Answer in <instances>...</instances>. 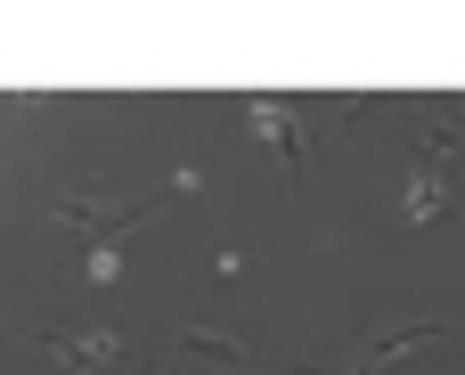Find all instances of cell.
<instances>
[{
  "label": "cell",
  "instance_id": "obj_4",
  "mask_svg": "<svg viewBox=\"0 0 465 375\" xmlns=\"http://www.w3.org/2000/svg\"><path fill=\"white\" fill-rule=\"evenodd\" d=\"M114 270H123V253H114V245H98V253H90V286H106Z\"/></svg>",
  "mask_w": 465,
  "mask_h": 375
},
{
  "label": "cell",
  "instance_id": "obj_2",
  "mask_svg": "<svg viewBox=\"0 0 465 375\" xmlns=\"http://www.w3.org/2000/svg\"><path fill=\"white\" fill-rule=\"evenodd\" d=\"M49 351H57V360H65V368H106V360H123V335H57V343H49Z\"/></svg>",
  "mask_w": 465,
  "mask_h": 375
},
{
  "label": "cell",
  "instance_id": "obj_3",
  "mask_svg": "<svg viewBox=\"0 0 465 375\" xmlns=\"http://www.w3.org/2000/svg\"><path fill=\"white\" fill-rule=\"evenodd\" d=\"M441 204H450V180H441V172H417V180H409V221H433Z\"/></svg>",
  "mask_w": 465,
  "mask_h": 375
},
{
  "label": "cell",
  "instance_id": "obj_1",
  "mask_svg": "<svg viewBox=\"0 0 465 375\" xmlns=\"http://www.w3.org/2000/svg\"><path fill=\"white\" fill-rule=\"evenodd\" d=\"M253 131H262V139H270V147H278L286 163H302V155H311V139H302V123H294V114H286L278 98H253Z\"/></svg>",
  "mask_w": 465,
  "mask_h": 375
}]
</instances>
